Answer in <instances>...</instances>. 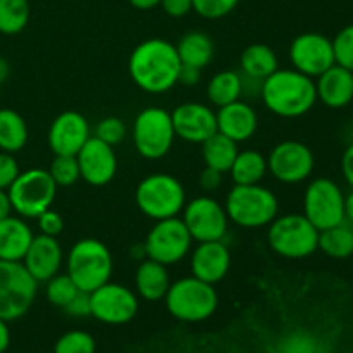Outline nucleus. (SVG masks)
<instances>
[{"label": "nucleus", "instance_id": "nucleus-3", "mask_svg": "<svg viewBox=\"0 0 353 353\" xmlns=\"http://www.w3.org/2000/svg\"><path fill=\"white\" fill-rule=\"evenodd\" d=\"M114 259L105 243L95 238L78 240L65 259V272L79 292L92 293L110 281Z\"/></svg>", "mask_w": 353, "mask_h": 353}, {"label": "nucleus", "instance_id": "nucleus-16", "mask_svg": "<svg viewBox=\"0 0 353 353\" xmlns=\"http://www.w3.org/2000/svg\"><path fill=\"white\" fill-rule=\"evenodd\" d=\"M288 55L293 69L309 78H317L334 65L333 41L326 34L314 31L293 38Z\"/></svg>", "mask_w": 353, "mask_h": 353}, {"label": "nucleus", "instance_id": "nucleus-26", "mask_svg": "<svg viewBox=\"0 0 353 353\" xmlns=\"http://www.w3.org/2000/svg\"><path fill=\"white\" fill-rule=\"evenodd\" d=\"M176 50H178L181 65H192L202 71L212 62L214 54H216L212 38L203 31H188L183 34L176 45Z\"/></svg>", "mask_w": 353, "mask_h": 353}, {"label": "nucleus", "instance_id": "nucleus-48", "mask_svg": "<svg viewBox=\"0 0 353 353\" xmlns=\"http://www.w3.org/2000/svg\"><path fill=\"white\" fill-rule=\"evenodd\" d=\"M12 203H10L9 193L7 190H0V221L6 219V217L12 216Z\"/></svg>", "mask_w": 353, "mask_h": 353}, {"label": "nucleus", "instance_id": "nucleus-43", "mask_svg": "<svg viewBox=\"0 0 353 353\" xmlns=\"http://www.w3.org/2000/svg\"><path fill=\"white\" fill-rule=\"evenodd\" d=\"M64 312L71 317H78V319H83V317L92 316V303H90V293L78 292V295L64 307Z\"/></svg>", "mask_w": 353, "mask_h": 353}, {"label": "nucleus", "instance_id": "nucleus-51", "mask_svg": "<svg viewBox=\"0 0 353 353\" xmlns=\"http://www.w3.org/2000/svg\"><path fill=\"white\" fill-rule=\"evenodd\" d=\"M345 221L353 224V190L345 195Z\"/></svg>", "mask_w": 353, "mask_h": 353}, {"label": "nucleus", "instance_id": "nucleus-50", "mask_svg": "<svg viewBox=\"0 0 353 353\" xmlns=\"http://www.w3.org/2000/svg\"><path fill=\"white\" fill-rule=\"evenodd\" d=\"M128 2L138 10H150L161 6V0H128Z\"/></svg>", "mask_w": 353, "mask_h": 353}, {"label": "nucleus", "instance_id": "nucleus-37", "mask_svg": "<svg viewBox=\"0 0 353 353\" xmlns=\"http://www.w3.org/2000/svg\"><path fill=\"white\" fill-rule=\"evenodd\" d=\"M331 41H333L334 64L353 71V24L341 28Z\"/></svg>", "mask_w": 353, "mask_h": 353}, {"label": "nucleus", "instance_id": "nucleus-47", "mask_svg": "<svg viewBox=\"0 0 353 353\" xmlns=\"http://www.w3.org/2000/svg\"><path fill=\"white\" fill-rule=\"evenodd\" d=\"M341 172H343L345 181L353 190V143L348 145L341 155Z\"/></svg>", "mask_w": 353, "mask_h": 353}, {"label": "nucleus", "instance_id": "nucleus-44", "mask_svg": "<svg viewBox=\"0 0 353 353\" xmlns=\"http://www.w3.org/2000/svg\"><path fill=\"white\" fill-rule=\"evenodd\" d=\"M161 7L169 17L179 19L193 12V0H161Z\"/></svg>", "mask_w": 353, "mask_h": 353}, {"label": "nucleus", "instance_id": "nucleus-41", "mask_svg": "<svg viewBox=\"0 0 353 353\" xmlns=\"http://www.w3.org/2000/svg\"><path fill=\"white\" fill-rule=\"evenodd\" d=\"M19 172V164H17L14 154L0 150V190H9Z\"/></svg>", "mask_w": 353, "mask_h": 353}, {"label": "nucleus", "instance_id": "nucleus-52", "mask_svg": "<svg viewBox=\"0 0 353 353\" xmlns=\"http://www.w3.org/2000/svg\"><path fill=\"white\" fill-rule=\"evenodd\" d=\"M9 72H10L9 62H7L3 57H0V85L9 78Z\"/></svg>", "mask_w": 353, "mask_h": 353}, {"label": "nucleus", "instance_id": "nucleus-33", "mask_svg": "<svg viewBox=\"0 0 353 353\" xmlns=\"http://www.w3.org/2000/svg\"><path fill=\"white\" fill-rule=\"evenodd\" d=\"M30 16L28 0H0V34H19L30 23Z\"/></svg>", "mask_w": 353, "mask_h": 353}, {"label": "nucleus", "instance_id": "nucleus-46", "mask_svg": "<svg viewBox=\"0 0 353 353\" xmlns=\"http://www.w3.org/2000/svg\"><path fill=\"white\" fill-rule=\"evenodd\" d=\"M200 76H202V69L192 68V65H181L178 83L185 86H195L200 83Z\"/></svg>", "mask_w": 353, "mask_h": 353}, {"label": "nucleus", "instance_id": "nucleus-28", "mask_svg": "<svg viewBox=\"0 0 353 353\" xmlns=\"http://www.w3.org/2000/svg\"><path fill=\"white\" fill-rule=\"evenodd\" d=\"M30 138L28 124L17 110L2 107L0 109V150L17 154L23 150Z\"/></svg>", "mask_w": 353, "mask_h": 353}, {"label": "nucleus", "instance_id": "nucleus-14", "mask_svg": "<svg viewBox=\"0 0 353 353\" xmlns=\"http://www.w3.org/2000/svg\"><path fill=\"white\" fill-rule=\"evenodd\" d=\"M316 157L309 145L299 140H285L271 148L268 155V171L285 185H299L312 176Z\"/></svg>", "mask_w": 353, "mask_h": 353}, {"label": "nucleus", "instance_id": "nucleus-27", "mask_svg": "<svg viewBox=\"0 0 353 353\" xmlns=\"http://www.w3.org/2000/svg\"><path fill=\"white\" fill-rule=\"evenodd\" d=\"M276 69H279V59L269 45L252 43L241 52L240 72L247 78L264 81Z\"/></svg>", "mask_w": 353, "mask_h": 353}, {"label": "nucleus", "instance_id": "nucleus-5", "mask_svg": "<svg viewBox=\"0 0 353 353\" xmlns=\"http://www.w3.org/2000/svg\"><path fill=\"white\" fill-rule=\"evenodd\" d=\"M228 219L245 230L265 228L279 214L278 196L262 185H234L224 200Z\"/></svg>", "mask_w": 353, "mask_h": 353}, {"label": "nucleus", "instance_id": "nucleus-40", "mask_svg": "<svg viewBox=\"0 0 353 353\" xmlns=\"http://www.w3.org/2000/svg\"><path fill=\"white\" fill-rule=\"evenodd\" d=\"M38 221V230H40L41 234H47V236H55L57 238L59 234L64 231V217L54 210L47 209L45 212H41L40 216L37 217Z\"/></svg>", "mask_w": 353, "mask_h": 353}, {"label": "nucleus", "instance_id": "nucleus-19", "mask_svg": "<svg viewBox=\"0 0 353 353\" xmlns=\"http://www.w3.org/2000/svg\"><path fill=\"white\" fill-rule=\"evenodd\" d=\"M92 137L88 119L76 110H65L48 128V148L54 155H76Z\"/></svg>", "mask_w": 353, "mask_h": 353}, {"label": "nucleus", "instance_id": "nucleus-6", "mask_svg": "<svg viewBox=\"0 0 353 353\" xmlns=\"http://www.w3.org/2000/svg\"><path fill=\"white\" fill-rule=\"evenodd\" d=\"M134 203L138 210L152 221L178 217L186 203L185 186L176 176L154 172L138 183L134 190Z\"/></svg>", "mask_w": 353, "mask_h": 353}, {"label": "nucleus", "instance_id": "nucleus-4", "mask_svg": "<svg viewBox=\"0 0 353 353\" xmlns=\"http://www.w3.org/2000/svg\"><path fill=\"white\" fill-rule=\"evenodd\" d=\"M168 312L181 323H202L210 319L219 307V295L214 285L195 276L171 281L164 296Z\"/></svg>", "mask_w": 353, "mask_h": 353}, {"label": "nucleus", "instance_id": "nucleus-8", "mask_svg": "<svg viewBox=\"0 0 353 353\" xmlns=\"http://www.w3.org/2000/svg\"><path fill=\"white\" fill-rule=\"evenodd\" d=\"M131 138L138 154L147 161H159L171 152L176 133L171 112L162 107H147L133 121Z\"/></svg>", "mask_w": 353, "mask_h": 353}, {"label": "nucleus", "instance_id": "nucleus-45", "mask_svg": "<svg viewBox=\"0 0 353 353\" xmlns=\"http://www.w3.org/2000/svg\"><path fill=\"white\" fill-rule=\"evenodd\" d=\"M199 185L203 192L212 193L216 190H219V186L223 185V172L216 171V169L205 168L202 172H200Z\"/></svg>", "mask_w": 353, "mask_h": 353}, {"label": "nucleus", "instance_id": "nucleus-38", "mask_svg": "<svg viewBox=\"0 0 353 353\" xmlns=\"http://www.w3.org/2000/svg\"><path fill=\"white\" fill-rule=\"evenodd\" d=\"M126 134H128L126 124L116 116H109L100 119L99 123H97L95 131H93V137L105 141V143L110 145V147H116V145H119L121 141H124Z\"/></svg>", "mask_w": 353, "mask_h": 353}, {"label": "nucleus", "instance_id": "nucleus-7", "mask_svg": "<svg viewBox=\"0 0 353 353\" xmlns=\"http://www.w3.org/2000/svg\"><path fill=\"white\" fill-rule=\"evenodd\" d=\"M319 230L303 214L276 216L268 226V245L283 259H307L317 252Z\"/></svg>", "mask_w": 353, "mask_h": 353}, {"label": "nucleus", "instance_id": "nucleus-30", "mask_svg": "<svg viewBox=\"0 0 353 353\" xmlns=\"http://www.w3.org/2000/svg\"><path fill=\"white\" fill-rule=\"evenodd\" d=\"M268 172V157L259 150L238 152L230 169L234 185H261Z\"/></svg>", "mask_w": 353, "mask_h": 353}, {"label": "nucleus", "instance_id": "nucleus-32", "mask_svg": "<svg viewBox=\"0 0 353 353\" xmlns=\"http://www.w3.org/2000/svg\"><path fill=\"white\" fill-rule=\"evenodd\" d=\"M317 250L326 254L327 257L336 259V261H345V259L353 257L352 223L347 224V221H343V223L336 224V226L319 231Z\"/></svg>", "mask_w": 353, "mask_h": 353}, {"label": "nucleus", "instance_id": "nucleus-24", "mask_svg": "<svg viewBox=\"0 0 353 353\" xmlns=\"http://www.w3.org/2000/svg\"><path fill=\"white\" fill-rule=\"evenodd\" d=\"M171 286L168 265L155 262L152 259H143L134 271V293L145 302H161L164 300Z\"/></svg>", "mask_w": 353, "mask_h": 353}, {"label": "nucleus", "instance_id": "nucleus-25", "mask_svg": "<svg viewBox=\"0 0 353 353\" xmlns=\"http://www.w3.org/2000/svg\"><path fill=\"white\" fill-rule=\"evenodd\" d=\"M33 236L30 224L23 217L9 216L0 221V261H23Z\"/></svg>", "mask_w": 353, "mask_h": 353}, {"label": "nucleus", "instance_id": "nucleus-35", "mask_svg": "<svg viewBox=\"0 0 353 353\" xmlns=\"http://www.w3.org/2000/svg\"><path fill=\"white\" fill-rule=\"evenodd\" d=\"M47 171L50 172L57 188H68L81 179L76 155H55Z\"/></svg>", "mask_w": 353, "mask_h": 353}, {"label": "nucleus", "instance_id": "nucleus-31", "mask_svg": "<svg viewBox=\"0 0 353 353\" xmlns=\"http://www.w3.org/2000/svg\"><path fill=\"white\" fill-rule=\"evenodd\" d=\"M238 152L240 150H238L236 141L224 137L219 131L214 133L210 138H207L202 143V157L203 162H205V168L216 169L223 174L230 172Z\"/></svg>", "mask_w": 353, "mask_h": 353}, {"label": "nucleus", "instance_id": "nucleus-29", "mask_svg": "<svg viewBox=\"0 0 353 353\" xmlns=\"http://www.w3.org/2000/svg\"><path fill=\"white\" fill-rule=\"evenodd\" d=\"M243 95V78L241 72L219 71L207 83V99L214 107H224L231 102H236Z\"/></svg>", "mask_w": 353, "mask_h": 353}, {"label": "nucleus", "instance_id": "nucleus-34", "mask_svg": "<svg viewBox=\"0 0 353 353\" xmlns=\"http://www.w3.org/2000/svg\"><path fill=\"white\" fill-rule=\"evenodd\" d=\"M78 286L74 285L69 274H55L54 278H50L48 281H45V296H47L48 302L55 307H61L64 309L76 295H78Z\"/></svg>", "mask_w": 353, "mask_h": 353}, {"label": "nucleus", "instance_id": "nucleus-42", "mask_svg": "<svg viewBox=\"0 0 353 353\" xmlns=\"http://www.w3.org/2000/svg\"><path fill=\"white\" fill-rule=\"evenodd\" d=\"M317 343L307 334H292L281 347V353H317Z\"/></svg>", "mask_w": 353, "mask_h": 353}, {"label": "nucleus", "instance_id": "nucleus-39", "mask_svg": "<svg viewBox=\"0 0 353 353\" xmlns=\"http://www.w3.org/2000/svg\"><path fill=\"white\" fill-rule=\"evenodd\" d=\"M240 0H193V12L203 19H221L233 12Z\"/></svg>", "mask_w": 353, "mask_h": 353}, {"label": "nucleus", "instance_id": "nucleus-12", "mask_svg": "<svg viewBox=\"0 0 353 353\" xmlns=\"http://www.w3.org/2000/svg\"><path fill=\"white\" fill-rule=\"evenodd\" d=\"M303 216L319 231L345 221V193L330 178H316L303 193Z\"/></svg>", "mask_w": 353, "mask_h": 353}, {"label": "nucleus", "instance_id": "nucleus-22", "mask_svg": "<svg viewBox=\"0 0 353 353\" xmlns=\"http://www.w3.org/2000/svg\"><path fill=\"white\" fill-rule=\"evenodd\" d=\"M217 131L236 143L254 138L259 130V116L250 103L236 100L219 107L216 112Z\"/></svg>", "mask_w": 353, "mask_h": 353}, {"label": "nucleus", "instance_id": "nucleus-2", "mask_svg": "<svg viewBox=\"0 0 353 353\" xmlns=\"http://www.w3.org/2000/svg\"><path fill=\"white\" fill-rule=\"evenodd\" d=\"M261 100L274 116L296 119L305 116L316 105V81L293 68L276 69L262 81Z\"/></svg>", "mask_w": 353, "mask_h": 353}, {"label": "nucleus", "instance_id": "nucleus-13", "mask_svg": "<svg viewBox=\"0 0 353 353\" xmlns=\"http://www.w3.org/2000/svg\"><path fill=\"white\" fill-rule=\"evenodd\" d=\"M181 221L193 241L199 243L224 240L230 224L224 203L217 202L210 195H200L186 202Z\"/></svg>", "mask_w": 353, "mask_h": 353}, {"label": "nucleus", "instance_id": "nucleus-11", "mask_svg": "<svg viewBox=\"0 0 353 353\" xmlns=\"http://www.w3.org/2000/svg\"><path fill=\"white\" fill-rule=\"evenodd\" d=\"M192 245L193 238L190 236L181 217L155 221L143 241L147 257L164 265L178 264L188 257Z\"/></svg>", "mask_w": 353, "mask_h": 353}, {"label": "nucleus", "instance_id": "nucleus-49", "mask_svg": "<svg viewBox=\"0 0 353 353\" xmlns=\"http://www.w3.org/2000/svg\"><path fill=\"white\" fill-rule=\"evenodd\" d=\"M10 345V330L9 323L0 319V353H6Z\"/></svg>", "mask_w": 353, "mask_h": 353}, {"label": "nucleus", "instance_id": "nucleus-21", "mask_svg": "<svg viewBox=\"0 0 353 353\" xmlns=\"http://www.w3.org/2000/svg\"><path fill=\"white\" fill-rule=\"evenodd\" d=\"M21 262L38 283H45L61 272L64 252L57 238L40 233L38 236H33Z\"/></svg>", "mask_w": 353, "mask_h": 353}, {"label": "nucleus", "instance_id": "nucleus-23", "mask_svg": "<svg viewBox=\"0 0 353 353\" xmlns=\"http://www.w3.org/2000/svg\"><path fill=\"white\" fill-rule=\"evenodd\" d=\"M314 81L317 100L330 109H343L353 100V71L334 64Z\"/></svg>", "mask_w": 353, "mask_h": 353}, {"label": "nucleus", "instance_id": "nucleus-18", "mask_svg": "<svg viewBox=\"0 0 353 353\" xmlns=\"http://www.w3.org/2000/svg\"><path fill=\"white\" fill-rule=\"evenodd\" d=\"M79 176L92 186H105L116 178L117 155L114 147L92 134L90 140L76 154Z\"/></svg>", "mask_w": 353, "mask_h": 353}, {"label": "nucleus", "instance_id": "nucleus-53", "mask_svg": "<svg viewBox=\"0 0 353 353\" xmlns=\"http://www.w3.org/2000/svg\"><path fill=\"white\" fill-rule=\"evenodd\" d=\"M0 93H2V85H0Z\"/></svg>", "mask_w": 353, "mask_h": 353}, {"label": "nucleus", "instance_id": "nucleus-20", "mask_svg": "<svg viewBox=\"0 0 353 353\" xmlns=\"http://www.w3.org/2000/svg\"><path fill=\"white\" fill-rule=\"evenodd\" d=\"M192 276L216 286L223 281L231 269V252L223 240L202 241L190 255Z\"/></svg>", "mask_w": 353, "mask_h": 353}, {"label": "nucleus", "instance_id": "nucleus-15", "mask_svg": "<svg viewBox=\"0 0 353 353\" xmlns=\"http://www.w3.org/2000/svg\"><path fill=\"white\" fill-rule=\"evenodd\" d=\"M90 303H92V317L109 326L131 323L140 309V299L134 290L112 281L90 293Z\"/></svg>", "mask_w": 353, "mask_h": 353}, {"label": "nucleus", "instance_id": "nucleus-9", "mask_svg": "<svg viewBox=\"0 0 353 353\" xmlns=\"http://www.w3.org/2000/svg\"><path fill=\"white\" fill-rule=\"evenodd\" d=\"M57 190L47 169L34 168L21 171L7 193L17 216L23 219H37L41 212L50 209Z\"/></svg>", "mask_w": 353, "mask_h": 353}, {"label": "nucleus", "instance_id": "nucleus-1", "mask_svg": "<svg viewBox=\"0 0 353 353\" xmlns=\"http://www.w3.org/2000/svg\"><path fill=\"white\" fill-rule=\"evenodd\" d=\"M179 61L176 45L164 38H148L133 48L128 71L134 85L150 95H162L178 85Z\"/></svg>", "mask_w": 353, "mask_h": 353}, {"label": "nucleus", "instance_id": "nucleus-17", "mask_svg": "<svg viewBox=\"0 0 353 353\" xmlns=\"http://www.w3.org/2000/svg\"><path fill=\"white\" fill-rule=\"evenodd\" d=\"M176 138L188 143L202 145L207 138L217 133V117L212 107L202 102L179 103L171 112Z\"/></svg>", "mask_w": 353, "mask_h": 353}, {"label": "nucleus", "instance_id": "nucleus-36", "mask_svg": "<svg viewBox=\"0 0 353 353\" xmlns=\"http://www.w3.org/2000/svg\"><path fill=\"white\" fill-rule=\"evenodd\" d=\"M95 338L83 330H72L59 336L52 353H95Z\"/></svg>", "mask_w": 353, "mask_h": 353}, {"label": "nucleus", "instance_id": "nucleus-10", "mask_svg": "<svg viewBox=\"0 0 353 353\" xmlns=\"http://www.w3.org/2000/svg\"><path fill=\"white\" fill-rule=\"evenodd\" d=\"M37 292L38 281L23 262L0 261V319L12 323L26 316Z\"/></svg>", "mask_w": 353, "mask_h": 353}]
</instances>
